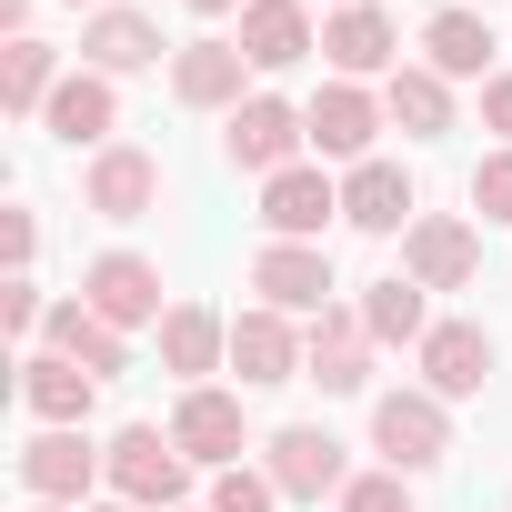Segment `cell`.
Masks as SVG:
<instances>
[{"label":"cell","instance_id":"6da1fadb","mask_svg":"<svg viewBox=\"0 0 512 512\" xmlns=\"http://www.w3.org/2000/svg\"><path fill=\"white\" fill-rule=\"evenodd\" d=\"M111 492H121L131 512H181L191 452L171 442V422H121V432H111Z\"/></svg>","mask_w":512,"mask_h":512},{"label":"cell","instance_id":"7a4b0ae2","mask_svg":"<svg viewBox=\"0 0 512 512\" xmlns=\"http://www.w3.org/2000/svg\"><path fill=\"white\" fill-rule=\"evenodd\" d=\"M91 482H111V442L61 432V422H41V432L21 442V492H31V502H71V512H81Z\"/></svg>","mask_w":512,"mask_h":512},{"label":"cell","instance_id":"3957f363","mask_svg":"<svg viewBox=\"0 0 512 512\" xmlns=\"http://www.w3.org/2000/svg\"><path fill=\"white\" fill-rule=\"evenodd\" d=\"M372 452H382V472H432V462L452 452L442 392H382V402H372Z\"/></svg>","mask_w":512,"mask_h":512},{"label":"cell","instance_id":"277c9868","mask_svg":"<svg viewBox=\"0 0 512 512\" xmlns=\"http://www.w3.org/2000/svg\"><path fill=\"white\" fill-rule=\"evenodd\" d=\"M81 302L111 322V332H161L171 302H161V262H141V251H101V262L81 272Z\"/></svg>","mask_w":512,"mask_h":512},{"label":"cell","instance_id":"5b68a950","mask_svg":"<svg viewBox=\"0 0 512 512\" xmlns=\"http://www.w3.org/2000/svg\"><path fill=\"white\" fill-rule=\"evenodd\" d=\"M262 472L282 482V502H322V492L342 502V492H352V462H342V442H332L322 422H282V432L262 442Z\"/></svg>","mask_w":512,"mask_h":512},{"label":"cell","instance_id":"8992f818","mask_svg":"<svg viewBox=\"0 0 512 512\" xmlns=\"http://www.w3.org/2000/svg\"><path fill=\"white\" fill-rule=\"evenodd\" d=\"M302 141H312V131H302V111H292V101H272V91H251V101L221 121V161H231V171H262V181H272V171H292V151H302Z\"/></svg>","mask_w":512,"mask_h":512},{"label":"cell","instance_id":"52a82bcc","mask_svg":"<svg viewBox=\"0 0 512 512\" xmlns=\"http://www.w3.org/2000/svg\"><path fill=\"white\" fill-rule=\"evenodd\" d=\"M392 111H382V91H362V81H322L312 101H302V131H312V151L322 161H372V131H382Z\"/></svg>","mask_w":512,"mask_h":512},{"label":"cell","instance_id":"ba28073f","mask_svg":"<svg viewBox=\"0 0 512 512\" xmlns=\"http://www.w3.org/2000/svg\"><path fill=\"white\" fill-rule=\"evenodd\" d=\"M81 211H101V221H151V211H161V161H151L141 141L91 151V171H81Z\"/></svg>","mask_w":512,"mask_h":512},{"label":"cell","instance_id":"9c48e42d","mask_svg":"<svg viewBox=\"0 0 512 512\" xmlns=\"http://www.w3.org/2000/svg\"><path fill=\"white\" fill-rule=\"evenodd\" d=\"M402 272H412L422 292H472V272H482V231L452 221V211H422V221L402 231Z\"/></svg>","mask_w":512,"mask_h":512},{"label":"cell","instance_id":"30bf717a","mask_svg":"<svg viewBox=\"0 0 512 512\" xmlns=\"http://www.w3.org/2000/svg\"><path fill=\"white\" fill-rule=\"evenodd\" d=\"M171 442H181L191 462H211V472H231V462L251 452V412H241L231 392H211V382H191V392L171 402Z\"/></svg>","mask_w":512,"mask_h":512},{"label":"cell","instance_id":"8fae6325","mask_svg":"<svg viewBox=\"0 0 512 512\" xmlns=\"http://www.w3.org/2000/svg\"><path fill=\"white\" fill-rule=\"evenodd\" d=\"M251 292H262L272 312H332L322 241H262V251H251Z\"/></svg>","mask_w":512,"mask_h":512},{"label":"cell","instance_id":"7c38bea8","mask_svg":"<svg viewBox=\"0 0 512 512\" xmlns=\"http://www.w3.org/2000/svg\"><path fill=\"white\" fill-rule=\"evenodd\" d=\"M372 332H362V312H312V332H302V382H322V392H362L372 382Z\"/></svg>","mask_w":512,"mask_h":512},{"label":"cell","instance_id":"4fadbf2b","mask_svg":"<svg viewBox=\"0 0 512 512\" xmlns=\"http://www.w3.org/2000/svg\"><path fill=\"white\" fill-rule=\"evenodd\" d=\"M231 372H241V392H262V382H302V332H292V312H272V302L231 312Z\"/></svg>","mask_w":512,"mask_h":512},{"label":"cell","instance_id":"5bb4252c","mask_svg":"<svg viewBox=\"0 0 512 512\" xmlns=\"http://www.w3.org/2000/svg\"><path fill=\"white\" fill-rule=\"evenodd\" d=\"M241 71H251V61H241V41H181V51H171V101H181V111H221V121H231V111L251 101V91H241Z\"/></svg>","mask_w":512,"mask_h":512},{"label":"cell","instance_id":"9a60e30c","mask_svg":"<svg viewBox=\"0 0 512 512\" xmlns=\"http://www.w3.org/2000/svg\"><path fill=\"white\" fill-rule=\"evenodd\" d=\"M322 221H342V181H322L312 161L262 181V231L272 241H322Z\"/></svg>","mask_w":512,"mask_h":512},{"label":"cell","instance_id":"2e32d148","mask_svg":"<svg viewBox=\"0 0 512 512\" xmlns=\"http://www.w3.org/2000/svg\"><path fill=\"white\" fill-rule=\"evenodd\" d=\"M342 221H352V231H372V241L412 231V221H422L412 171H402V161H352V181H342Z\"/></svg>","mask_w":512,"mask_h":512},{"label":"cell","instance_id":"e0dca14e","mask_svg":"<svg viewBox=\"0 0 512 512\" xmlns=\"http://www.w3.org/2000/svg\"><path fill=\"white\" fill-rule=\"evenodd\" d=\"M322 51H332V71L342 81H392L402 71V31H392V11H372V0H352V11H332L322 21Z\"/></svg>","mask_w":512,"mask_h":512},{"label":"cell","instance_id":"ac0fdd59","mask_svg":"<svg viewBox=\"0 0 512 512\" xmlns=\"http://www.w3.org/2000/svg\"><path fill=\"white\" fill-rule=\"evenodd\" d=\"M482 382H492V332H482V322H432V332H422V392L472 402Z\"/></svg>","mask_w":512,"mask_h":512},{"label":"cell","instance_id":"d6986e66","mask_svg":"<svg viewBox=\"0 0 512 512\" xmlns=\"http://www.w3.org/2000/svg\"><path fill=\"white\" fill-rule=\"evenodd\" d=\"M21 402H31V422H61V432H81L91 422V402H101V372H81L71 352H31L21 362Z\"/></svg>","mask_w":512,"mask_h":512},{"label":"cell","instance_id":"ffe728a7","mask_svg":"<svg viewBox=\"0 0 512 512\" xmlns=\"http://www.w3.org/2000/svg\"><path fill=\"white\" fill-rule=\"evenodd\" d=\"M312 51H322L312 0H251V11H241V61H251V71H292V61H312Z\"/></svg>","mask_w":512,"mask_h":512},{"label":"cell","instance_id":"44dd1931","mask_svg":"<svg viewBox=\"0 0 512 512\" xmlns=\"http://www.w3.org/2000/svg\"><path fill=\"white\" fill-rule=\"evenodd\" d=\"M41 131H51V141H71V151H111V131H121V91H111L101 71H71V81L51 91Z\"/></svg>","mask_w":512,"mask_h":512},{"label":"cell","instance_id":"7402d4cb","mask_svg":"<svg viewBox=\"0 0 512 512\" xmlns=\"http://www.w3.org/2000/svg\"><path fill=\"white\" fill-rule=\"evenodd\" d=\"M151 61H161V21L151 11H91L81 21V71L121 81V71H151Z\"/></svg>","mask_w":512,"mask_h":512},{"label":"cell","instance_id":"603a6c76","mask_svg":"<svg viewBox=\"0 0 512 512\" xmlns=\"http://www.w3.org/2000/svg\"><path fill=\"white\" fill-rule=\"evenodd\" d=\"M41 342H51V352H71V362H81V372H101V382H111V372H131V332H111L91 302H51Z\"/></svg>","mask_w":512,"mask_h":512},{"label":"cell","instance_id":"cb8c5ba5","mask_svg":"<svg viewBox=\"0 0 512 512\" xmlns=\"http://www.w3.org/2000/svg\"><path fill=\"white\" fill-rule=\"evenodd\" d=\"M422 61L442 81H492V21L482 11H432L422 21Z\"/></svg>","mask_w":512,"mask_h":512},{"label":"cell","instance_id":"d4e9b609","mask_svg":"<svg viewBox=\"0 0 512 512\" xmlns=\"http://www.w3.org/2000/svg\"><path fill=\"white\" fill-rule=\"evenodd\" d=\"M382 111H392V131H412V141H442V131H452V81H442L432 61H402V71L382 81Z\"/></svg>","mask_w":512,"mask_h":512},{"label":"cell","instance_id":"484cf974","mask_svg":"<svg viewBox=\"0 0 512 512\" xmlns=\"http://www.w3.org/2000/svg\"><path fill=\"white\" fill-rule=\"evenodd\" d=\"M161 362H171L181 382L221 372V362H231V322H221V312H201V302H171V322H161Z\"/></svg>","mask_w":512,"mask_h":512},{"label":"cell","instance_id":"4316f807","mask_svg":"<svg viewBox=\"0 0 512 512\" xmlns=\"http://www.w3.org/2000/svg\"><path fill=\"white\" fill-rule=\"evenodd\" d=\"M352 312H362V332H372V342H412V352H422V332H432V302H422V282H412V272L372 282Z\"/></svg>","mask_w":512,"mask_h":512},{"label":"cell","instance_id":"83f0119b","mask_svg":"<svg viewBox=\"0 0 512 512\" xmlns=\"http://www.w3.org/2000/svg\"><path fill=\"white\" fill-rule=\"evenodd\" d=\"M61 81H71V71H61V51H51V41H11V51H0V101H11L21 121H41Z\"/></svg>","mask_w":512,"mask_h":512},{"label":"cell","instance_id":"f1b7e54d","mask_svg":"<svg viewBox=\"0 0 512 512\" xmlns=\"http://www.w3.org/2000/svg\"><path fill=\"white\" fill-rule=\"evenodd\" d=\"M201 512H282V482L262 462H231V472H211V502Z\"/></svg>","mask_w":512,"mask_h":512},{"label":"cell","instance_id":"f546056e","mask_svg":"<svg viewBox=\"0 0 512 512\" xmlns=\"http://www.w3.org/2000/svg\"><path fill=\"white\" fill-rule=\"evenodd\" d=\"M342 512H412V472H352Z\"/></svg>","mask_w":512,"mask_h":512},{"label":"cell","instance_id":"4dcf8cb0","mask_svg":"<svg viewBox=\"0 0 512 512\" xmlns=\"http://www.w3.org/2000/svg\"><path fill=\"white\" fill-rule=\"evenodd\" d=\"M472 211H482V221H512V151L472 161Z\"/></svg>","mask_w":512,"mask_h":512},{"label":"cell","instance_id":"1f68e13d","mask_svg":"<svg viewBox=\"0 0 512 512\" xmlns=\"http://www.w3.org/2000/svg\"><path fill=\"white\" fill-rule=\"evenodd\" d=\"M0 251H11V272L31 282V251H41V221H31V211H11V221H0Z\"/></svg>","mask_w":512,"mask_h":512},{"label":"cell","instance_id":"d6a6232c","mask_svg":"<svg viewBox=\"0 0 512 512\" xmlns=\"http://www.w3.org/2000/svg\"><path fill=\"white\" fill-rule=\"evenodd\" d=\"M0 322H11V332H41L51 312H41V292H31V282H11V292H0Z\"/></svg>","mask_w":512,"mask_h":512},{"label":"cell","instance_id":"836d02e7","mask_svg":"<svg viewBox=\"0 0 512 512\" xmlns=\"http://www.w3.org/2000/svg\"><path fill=\"white\" fill-rule=\"evenodd\" d=\"M482 121H492V131H502V151H512V71H492V81H482Z\"/></svg>","mask_w":512,"mask_h":512},{"label":"cell","instance_id":"e575fe53","mask_svg":"<svg viewBox=\"0 0 512 512\" xmlns=\"http://www.w3.org/2000/svg\"><path fill=\"white\" fill-rule=\"evenodd\" d=\"M31 11H41V0H0V31H11V41H31Z\"/></svg>","mask_w":512,"mask_h":512},{"label":"cell","instance_id":"d590c367","mask_svg":"<svg viewBox=\"0 0 512 512\" xmlns=\"http://www.w3.org/2000/svg\"><path fill=\"white\" fill-rule=\"evenodd\" d=\"M191 11H201V21H231V11H251V0H191Z\"/></svg>","mask_w":512,"mask_h":512},{"label":"cell","instance_id":"8d00e7d4","mask_svg":"<svg viewBox=\"0 0 512 512\" xmlns=\"http://www.w3.org/2000/svg\"><path fill=\"white\" fill-rule=\"evenodd\" d=\"M71 11H111V0H71Z\"/></svg>","mask_w":512,"mask_h":512},{"label":"cell","instance_id":"74e56055","mask_svg":"<svg viewBox=\"0 0 512 512\" xmlns=\"http://www.w3.org/2000/svg\"><path fill=\"white\" fill-rule=\"evenodd\" d=\"M31 512H71V502H31Z\"/></svg>","mask_w":512,"mask_h":512},{"label":"cell","instance_id":"f35d334b","mask_svg":"<svg viewBox=\"0 0 512 512\" xmlns=\"http://www.w3.org/2000/svg\"><path fill=\"white\" fill-rule=\"evenodd\" d=\"M332 11H352V0H332Z\"/></svg>","mask_w":512,"mask_h":512},{"label":"cell","instance_id":"ab89813d","mask_svg":"<svg viewBox=\"0 0 512 512\" xmlns=\"http://www.w3.org/2000/svg\"><path fill=\"white\" fill-rule=\"evenodd\" d=\"M111 512H131V502H111Z\"/></svg>","mask_w":512,"mask_h":512},{"label":"cell","instance_id":"60d3db41","mask_svg":"<svg viewBox=\"0 0 512 512\" xmlns=\"http://www.w3.org/2000/svg\"><path fill=\"white\" fill-rule=\"evenodd\" d=\"M181 512H191V502H181Z\"/></svg>","mask_w":512,"mask_h":512}]
</instances>
